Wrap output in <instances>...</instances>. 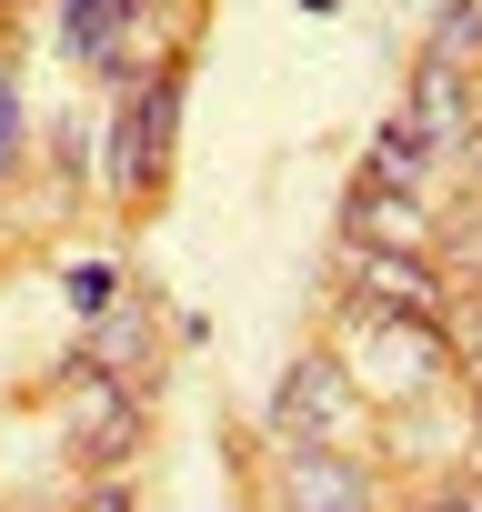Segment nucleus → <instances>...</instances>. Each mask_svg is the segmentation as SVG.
I'll list each match as a JSON object with an SVG mask.
<instances>
[{
    "label": "nucleus",
    "mask_w": 482,
    "mask_h": 512,
    "mask_svg": "<svg viewBox=\"0 0 482 512\" xmlns=\"http://www.w3.org/2000/svg\"><path fill=\"white\" fill-rule=\"evenodd\" d=\"M171 121H181V71H161V81H131L121 71V131H111V181L141 201L151 181H161V161H171Z\"/></svg>",
    "instance_id": "f257e3e1"
},
{
    "label": "nucleus",
    "mask_w": 482,
    "mask_h": 512,
    "mask_svg": "<svg viewBox=\"0 0 482 512\" xmlns=\"http://www.w3.org/2000/svg\"><path fill=\"white\" fill-rule=\"evenodd\" d=\"M402 121L432 141V161H442V151H462V141H472V91H462V71H452V61H422V81H412Z\"/></svg>",
    "instance_id": "39448f33"
},
{
    "label": "nucleus",
    "mask_w": 482,
    "mask_h": 512,
    "mask_svg": "<svg viewBox=\"0 0 482 512\" xmlns=\"http://www.w3.org/2000/svg\"><path fill=\"white\" fill-rule=\"evenodd\" d=\"M71 312H111V262H81L71 272Z\"/></svg>",
    "instance_id": "f8f14e48"
},
{
    "label": "nucleus",
    "mask_w": 482,
    "mask_h": 512,
    "mask_svg": "<svg viewBox=\"0 0 482 512\" xmlns=\"http://www.w3.org/2000/svg\"><path fill=\"white\" fill-rule=\"evenodd\" d=\"M362 181H392V191H422V181H432V141H422V131H412V121L392 111V121L372 131V171H362Z\"/></svg>",
    "instance_id": "1a4fd4ad"
},
{
    "label": "nucleus",
    "mask_w": 482,
    "mask_h": 512,
    "mask_svg": "<svg viewBox=\"0 0 482 512\" xmlns=\"http://www.w3.org/2000/svg\"><path fill=\"white\" fill-rule=\"evenodd\" d=\"M412 512H482V492H432V502H412Z\"/></svg>",
    "instance_id": "4468645a"
},
{
    "label": "nucleus",
    "mask_w": 482,
    "mask_h": 512,
    "mask_svg": "<svg viewBox=\"0 0 482 512\" xmlns=\"http://www.w3.org/2000/svg\"><path fill=\"white\" fill-rule=\"evenodd\" d=\"M472 51H482V0H452V11L432 21V51H422V61H452V71H472Z\"/></svg>",
    "instance_id": "9d476101"
},
{
    "label": "nucleus",
    "mask_w": 482,
    "mask_h": 512,
    "mask_svg": "<svg viewBox=\"0 0 482 512\" xmlns=\"http://www.w3.org/2000/svg\"><path fill=\"white\" fill-rule=\"evenodd\" d=\"M101 512H131V502H121V492H101Z\"/></svg>",
    "instance_id": "2eb2a0df"
},
{
    "label": "nucleus",
    "mask_w": 482,
    "mask_h": 512,
    "mask_svg": "<svg viewBox=\"0 0 482 512\" xmlns=\"http://www.w3.org/2000/svg\"><path fill=\"white\" fill-rule=\"evenodd\" d=\"M362 292H372V312H442V282L422 251H362Z\"/></svg>",
    "instance_id": "423d86ee"
},
{
    "label": "nucleus",
    "mask_w": 482,
    "mask_h": 512,
    "mask_svg": "<svg viewBox=\"0 0 482 512\" xmlns=\"http://www.w3.org/2000/svg\"><path fill=\"white\" fill-rule=\"evenodd\" d=\"M282 512H372V472L342 462L332 442H292V462H282Z\"/></svg>",
    "instance_id": "7ed1b4c3"
},
{
    "label": "nucleus",
    "mask_w": 482,
    "mask_h": 512,
    "mask_svg": "<svg viewBox=\"0 0 482 512\" xmlns=\"http://www.w3.org/2000/svg\"><path fill=\"white\" fill-rule=\"evenodd\" d=\"M352 231H362V251H422V201L392 191V181H362L352 191Z\"/></svg>",
    "instance_id": "0eeeda50"
},
{
    "label": "nucleus",
    "mask_w": 482,
    "mask_h": 512,
    "mask_svg": "<svg viewBox=\"0 0 482 512\" xmlns=\"http://www.w3.org/2000/svg\"><path fill=\"white\" fill-rule=\"evenodd\" d=\"M131 11H141V0H61V41H71V61L121 71V31H131Z\"/></svg>",
    "instance_id": "6e6552de"
},
{
    "label": "nucleus",
    "mask_w": 482,
    "mask_h": 512,
    "mask_svg": "<svg viewBox=\"0 0 482 512\" xmlns=\"http://www.w3.org/2000/svg\"><path fill=\"white\" fill-rule=\"evenodd\" d=\"M131 442H141V402H131V382L91 372L81 402H71V452H81V462H121Z\"/></svg>",
    "instance_id": "20e7f679"
},
{
    "label": "nucleus",
    "mask_w": 482,
    "mask_h": 512,
    "mask_svg": "<svg viewBox=\"0 0 482 512\" xmlns=\"http://www.w3.org/2000/svg\"><path fill=\"white\" fill-rule=\"evenodd\" d=\"M342 412H352V372H342L332 352H302V362L282 372V392H272V432H282V442H332Z\"/></svg>",
    "instance_id": "f03ea898"
},
{
    "label": "nucleus",
    "mask_w": 482,
    "mask_h": 512,
    "mask_svg": "<svg viewBox=\"0 0 482 512\" xmlns=\"http://www.w3.org/2000/svg\"><path fill=\"white\" fill-rule=\"evenodd\" d=\"M11 151H21V101L0 91V171H11Z\"/></svg>",
    "instance_id": "ddd939ff"
},
{
    "label": "nucleus",
    "mask_w": 482,
    "mask_h": 512,
    "mask_svg": "<svg viewBox=\"0 0 482 512\" xmlns=\"http://www.w3.org/2000/svg\"><path fill=\"white\" fill-rule=\"evenodd\" d=\"M141 342H151V322H141V312H101V322H91V362H101V372H131V362H141Z\"/></svg>",
    "instance_id": "9b49d317"
}]
</instances>
